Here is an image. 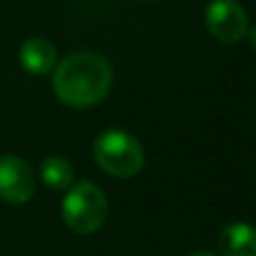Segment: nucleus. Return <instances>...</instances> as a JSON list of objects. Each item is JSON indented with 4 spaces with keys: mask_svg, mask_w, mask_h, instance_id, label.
<instances>
[{
    "mask_svg": "<svg viewBox=\"0 0 256 256\" xmlns=\"http://www.w3.org/2000/svg\"><path fill=\"white\" fill-rule=\"evenodd\" d=\"M94 160L112 178H132L144 166L142 144L126 130L110 128L94 140Z\"/></svg>",
    "mask_w": 256,
    "mask_h": 256,
    "instance_id": "7ed1b4c3",
    "label": "nucleus"
},
{
    "mask_svg": "<svg viewBox=\"0 0 256 256\" xmlns=\"http://www.w3.org/2000/svg\"><path fill=\"white\" fill-rule=\"evenodd\" d=\"M248 38H250V45H252V50L256 52V25L252 30H248Z\"/></svg>",
    "mask_w": 256,
    "mask_h": 256,
    "instance_id": "1a4fd4ad",
    "label": "nucleus"
},
{
    "mask_svg": "<svg viewBox=\"0 0 256 256\" xmlns=\"http://www.w3.org/2000/svg\"><path fill=\"white\" fill-rule=\"evenodd\" d=\"M189 256H216V254H212V252H194V254H189Z\"/></svg>",
    "mask_w": 256,
    "mask_h": 256,
    "instance_id": "9d476101",
    "label": "nucleus"
},
{
    "mask_svg": "<svg viewBox=\"0 0 256 256\" xmlns=\"http://www.w3.org/2000/svg\"><path fill=\"white\" fill-rule=\"evenodd\" d=\"M112 86V66L97 52H74L56 63L52 88L58 102L72 108H90L108 94Z\"/></svg>",
    "mask_w": 256,
    "mask_h": 256,
    "instance_id": "f257e3e1",
    "label": "nucleus"
},
{
    "mask_svg": "<svg viewBox=\"0 0 256 256\" xmlns=\"http://www.w3.org/2000/svg\"><path fill=\"white\" fill-rule=\"evenodd\" d=\"M63 220L76 234H94L102 230L108 216L106 194L90 180H81L72 184L63 200Z\"/></svg>",
    "mask_w": 256,
    "mask_h": 256,
    "instance_id": "f03ea898",
    "label": "nucleus"
},
{
    "mask_svg": "<svg viewBox=\"0 0 256 256\" xmlns=\"http://www.w3.org/2000/svg\"><path fill=\"white\" fill-rule=\"evenodd\" d=\"M40 178L50 189H70L74 184V168L66 158H48L40 164Z\"/></svg>",
    "mask_w": 256,
    "mask_h": 256,
    "instance_id": "6e6552de",
    "label": "nucleus"
},
{
    "mask_svg": "<svg viewBox=\"0 0 256 256\" xmlns=\"http://www.w3.org/2000/svg\"><path fill=\"white\" fill-rule=\"evenodd\" d=\"M36 178L32 166L16 155H0V200L22 204L34 196Z\"/></svg>",
    "mask_w": 256,
    "mask_h": 256,
    "instance_id": "39448f33",
    "label": "nucleus"
},
{
    "mask_svg": "<svg viewBox=\"0 0 256 256\" xmlns=\"http://www.w3.org/2000/svg\"><path fill=\"white\" fill-rule=\"evenodd\" d=\"M218 248L222 256H256V227L248 222H232L220 232Z\"/></svg>",
    "mask_w": 256,
    "mask_h": 256,
    "instance_id": "0eeeda50",
    "label": "nucleus"
},
{
    "mask_svg": "<svg viewBox=\"0 0 256 256\" xmlns=\"http://www.w3.org/2000/svg\"><path fill=\"white\" fill-rule=\"evenodd\" d=\"M18 61H20L22 70L30 72V74H48L56 68V48H54L52 40L48 38H27L20 45V52H18Z\"/></svg>",
    "mask_w": 256,
    "mask_h": 256,
    "instance_id": "423d86ee",
    "label": "nucleus"
},
{
    "mask_svg": "<svg viewBox=\"0 0 256 256\" xmlns=\"http://www.w3.org/2000/svg\"><path fill=\"white\" fill-rule=\"evenodd\" d=\"M204 25L222 43H238L250 30L248 12L238 0H212L204 9Z\"/></svg>",
    "mask_w": 256,
    "mask_h": 256,
    "instance_id": "20e7f679",
    "label": "nucleus"
}]
</instances>
